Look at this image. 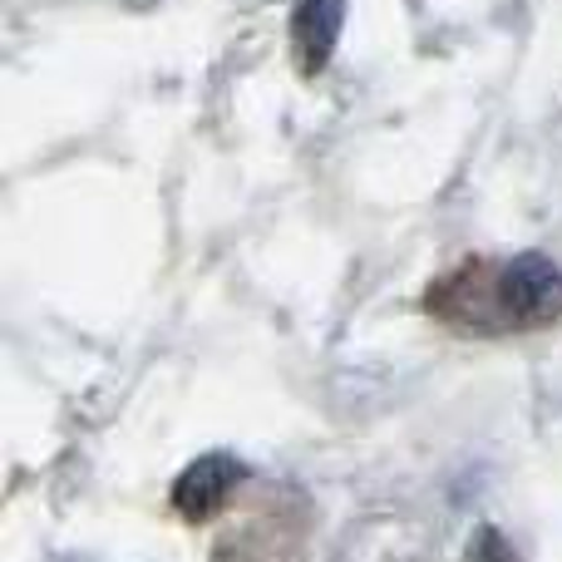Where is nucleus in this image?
Wrapping results in <instances>:
<instances>
[{"instance_id": "7ed1b4c3", "label": "nucleus", "mask_w": 562, "mask_h": 562, "mask_svg": "<svg viewBox=\"0 0 562 562\" xmlns=\"http://www.w3.org/2000/svg\"><path fill=\"white\" fill-rule=\"evenodd\" d=\"M340 20H346V0H296L291 40H296V59L306 75L326 69L330 49H336V40H340Z\"/></svg>"}, {"instance_id": "f257e3e1", "label": "nucleus", "mask_w": 562, "mask_h": 562, "mask_svg": "<svg viewBox=\"0 0 562 562\" xmlns=\"http://www.w3.org/2000/svg\"><path fill=\"white\" fill-rule=\"evenodd\" d=\"M488 296L508 326H548L562 316V267L543 252H524L494 277Z\"/></svg>"}, {"instance_id": "f03ea898", "label": "nucleus", "mask_w": 562, "mask_h": 562, "mask_svg": "<svg viewBox=\"0 0 562 562\" xmlns=\"http://www.w3.org/2000/svg\"><path fill=\"white\" fill-rule=\"evenodd\" d=\"M237 479H243V464H237L233 454L193 459V464L178 474V484H173V508L183 518H193V524H203V518H213L217 508L227 504V494L237 488Z\"/></svg>"}, {"instance_id": "20e7f679", "label": "nucleus", "mask_w": 562, "mask_h": 562, "mask_svg": "<svg viewBox=\"0 0 562 562\" xmlns=\"http://www.w3.org/2000/svg\"><path fill=\"white\" fill-rule=\"evenodd\" d=\"M464 562H514V553H508V543L494 533V528H479Z\"/></svg>"}]
</instances>
